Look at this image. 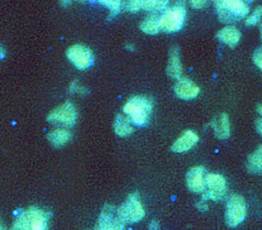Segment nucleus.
I'll return each instance as SVG.
<instances>
[{
    "label": "nucleus",
    "mask_w": 262,
    "mask_h": 230,
    "mask_svg": "<svg viewBox=\"0 0 262 230\" xmlns=\"http://www.w3.org/2000/svg\"><path fill=\"white\" fill-rule=\"evenodd\" d=\"M153 103L145 96L137 95L129 98L124 106V112L134 126L143 127L150 121Z\"/></svg>",
    "instance_id": "f257e3e1"
},
{
    "label": "nucleus",
    "mask_w": 262,
    "mask_h": 230,
    "mask_svg": "<svg viewBox=\"0 0 262 230\" xmlns=\"http://www.w3.org/2000/svg\"><path fill=\"white\" fill-rule=\"evenodd\" d=\"M219 19L223 23H233L247 18L249 7L245 0H214Z\"/></svg>",
    "instance_id": "f03ea898"
},
{
    "label": "nucleus",
    "mask_w": 262,
    "mask_h": 230,
    "mask_svg": "<svg viewBox=\"0 0 262 230\" xmlns=\"http://www.w3.org/2000/svg\"><path fill=\"white\" fill-rule=\"evenodd\" d=\"M186 15L187 9L185 0H178L174 6L167 8L165 12L160 16L162 31L167 33H175L180 31L185 24Z\"/></svg>",
    "instance_id": "7ed1b4c3"
},
{
    "label": "nucleus",
    "mask_w": 262,
    "mask_h": 230,
    "mask_svg": "<svg viewBox=\"0 0 262 230\" xmlns=\"http://www.w3.org/2000/svg\"><path fill=\"white\" fill-rule=\"evenodd\" d=\"M117 213L119 217L124 220L126 224H134L142 220L145 215V211L143 209L140 198H139V194H129L127 200L117 209Z\"/></svg>",
    "instance_id": "20e7f679"
},
{
    "label": "nucleus",
    "mask_w": 262,
    "mask_h": 230,
    "mask_svg": "<svg viewBox=\"0 0 262 230\" xmlns=\"http://www.w3.org/2000/svg\"><path fill=\"white\" fill-rule=\"evenodd\" d=\"M78 111L71 102H66L49 112L47 121L62 128H71L76 125Z\"/></svg>",
    "instance_id": "39448f33"
},
{
    "label": "nucleus",
    "mask_w": 262,
    "mask_h": 230,
    "mask_svg": "<svg viewBox=\"0 0 262 230\" xmlns=\"http://www.w3.org/2000/svg\"><path fill=\"white\" fill-rule=\"evenodd\" d=\"M247 215V206L246 201L243 196L238 194H234L227 201L226 212H225V221L229 227H237L242 224Z\"/></svg>",
    "instance_id": "423d86ee"
},
{
    "label": "nucleus",
    "mask_w": 262,
    "mask_h": 230,
    "mask_svg": "<svg viewBox=\"0 0 262 230\" xmlns=\"http://www.w3.org/2000/svg\"><path fill=\"white\" fill-rule=\"evenodd\" d=\"M227 193V183L222 175L208 174L206 176V190L202 194L203 201H220Z\"/></svg>",
    "instance_id": "0eeeda50"
},
{
    "label": "nucleus",
    "mask_w": 262,
    "mask_h": 230,
    "mask_svg": "<svg viewBox=\"0 0 262 230\" xmlns=\"http://www.w3.org/2000/svg\"><path fill=\"white\" fill-rule=\"evenodd\" d=\"M125 226L126 223L119 217L117 209L106 204L97 219L95 230H125Z\"/></svg>",
    "instance_id": "6e6552de"
},
{
    "label": "nucleus",
    "mask_w": 262,
    "mask_h": 230,
    "mask_svg": "<svg viewBox=\"0 0 262 230\" xmlns=\"http://www.w3.org/2000/svg\"><path fill=\"white\" fill-rule=\"evenodd\" d=\"M67 58L79 70H86L94 62V56L91 49L80 44L73 45L67 49Z\"/></svg>",
    "instance_id": "1a4fd4ad"
},
{
    "label": "nucleus",
    "mask_w": 262,
    "mask_h": 230,
    "mask_svg": "<svg viewBox=\"0 0 262 230\" xmlns=\"http://www.w3.org/2000/svg\"><path fill=\"white\" fill-rule=\"evenodd\" d=\"M30 221V228L31 230H48L49 229V218L51 214L46 211L36 208L31 206L26 210Z\"/></svg>",
    "instance_id": "9d476101"
},
{
    "label": "nucleus",
    "mask_w": 262,
    "mask_h": 230,
    "mask_svg": "<svg viewBox=\"0 0 262 230\" xmlns=\"http://www.w3.org/2000/svg\"><path fill=\"white\" fill-rule=\"evenodd\" d=\"M206 169L202 166L191 168L187 174V186L194 193H203L206 190Z\"/></svg>",
    "instance_id": "9b49d317"
},
{
    "label": "nucleus",
    "mask_w": 262,
    "mask_h": 230,
    "mask_svg": "<svg viewBox=\"0 0 262 230\" xmlns=\"http://www.w3.org/2000/svg\"><path fill=\"white\" fill-rule=\"evenodd\" d=\"M174 91L180 100L190 101L199 95L200 88L191 80L182 78L177 81V83L174 86Z\"/></svg>",
    "instance_id": "f8f14e48"
},
{
    "label": "nucleus",
    "mask_w": 262,
    "mask_h": 230,
    "mask_svg": "<svg viewBox=\"0 0 262 230\" xmlns=\"http://www.w3.org/2000/svg\"><path fill=\"white\" fill-rule=\"evenodd\" d=\"M199 142V136L192 130H186L180 135L174 144L171 145V151L175 153H185L191 150L192 147Z\"/></svg>",
    "instance_id": "ddd939ff"
},
{
    "label": "nucleus",
    "mask_w": 262,
    "mask_h": 230,
    "mask_svg": "<svg viewBox=\"0 0 262 230\" xmlns=\"http://www.w3.org/2000/svg\"><path fill=\"white\" fill-rule=\"evenodd\" d=\"M166 72L168 77L171 79H175V80L182 79L183 64H182V61H180V55L177 47H173L170 49Z\"/></svg>",
    "instance_id": "4468645a"
},
{
    "label": "nucleus",
    "mask_w": 262,
    "mask_h": 230,
    "mask_svg": "<svg viewBox=\"0 0 262 230\" xmlns=\"http://www.w3.org/2000/svg\"><path fill=\"white\" fill-rule=\"evenodd\" d=\"M214 134L219 140H226L231 135V123L227 113H221L219 117L211 122Z\"/></svg>",
    "instance_id": "2eb2a0df"
},
{
    "label": "nucleus",
    "mask_w": 262,
    "mask_h": 230,
    "mask_svg": "<svg viewBox=\"0 0 262 230\" xmlns=\"http://www.w3.org/2000/svg\"><path fill=\"white\" fill-rule=\"evenodd\" d=\"M216 37L221 40V42L226 44L231 48L236 47L238 45L242 34L239 30L235 27H225L222 30H220L216 34Z\"/></svg>",
    "instance_id": "dca6fc26"
},
{
    "label": "nucleus",
    "mask_w": 262,
    "mask_h": 230,
    "mask_svg": "<svg viewBox=\"0 0 262 230\" xmlns=\"http://www.w3.org/2000/svg\"><path fill=\"white\" fill-rule=\"evenodd\" d=\"M114 130H115V133H116L118 136L126 137L134 133L135 128H134L133 122L128 119L126 114L125 116L124 114H118L114 122Z\"/></svg>",
    "instance_id": "f3484780"
},
{
    "label": "nucleus",
    "mask_w": 262,
    "mask_h": 230,
    "mask_svg": "<svg viewBox=\"0 0 262 230\" xmlns=\"http://www.w3.org/2000/svg\"><path fill=\"white\" fill-rule=\"evenodd\" d=\"M47 139H48V141L51 142L54 146L61 147L70 141L71 133L67 128L59 127V128H56L53 131H51V132H49L47 135Z\"/></svg>",
    "instance_id": "a211bd4d"
},
{
    "label": "nucleus",
    "mask_w": 262,
    "mask_h": 230,
    "mask_svg": "<svg viewBox=\"0 0 262 230\" xmlns=\"http://www.w3.org/2000/svg\"><path fill=\"white\" fill-rule=\"evenodd\" d=\"M247 169L251 174H262V145L248 156Z\"/></svg>",
    "instance_id": "6ab92c4d"
},
{
    "label": "nucleus",
    "mask_w": 262,
    "mask_h": 230,
    "mask_svg": "<svg viewBox=\"0 0 262 230\" xmlns=\"http://www.w3.org/2000/svg\"><path fill=\"white\" fill-rule=\"evenodd\" d=\"M140 29L143 33H145V34H149V35L158 34V33L162 30L161 24H160V18L155 14L149 15L141 22Z\"/></svg>",
    "instance_id": "aec40b11"
},
{
    "label": "nucleus",
    "mask_w": 262,
    "mask_h": 230,
    "mask_svg": "<svg viewBox=\"0 0 262 230\" xmlns=\"http://www.w3.org/2000/svg\"><path fill=\"white\" fill-rule=\"evenodd\" d=\"M169 0H141V9L150 12L165 10Z\"/></svg>",
    "instance_id": "412c9836"
},
{
    "label": "nucleus",
    "mask_w": 262,
    "mask_h": 230,
    "mask_svg": "<svg viewBox=\"0 0 262 230\" xmlns=\"http://www.w3.org/2000/svg\"><path fill=\"white\" fill-rule=\"evenodd\" d=\"M103 6H106L110 9V16L117 15L122 7V0H97Z\"/></svg>",
    "instance_id": "4be33fe9"
},
{
    "label": "nucleus",
    "mask_w": 262,
    "mask_h": 230,
    "mask_svg": "<svg viewBox=\"0 0 262 230\" xmlns=\"http://www.w3.org/2000/svg\"><path fill=\"white\" fill-rule=\"evenodd\" d=\"M261 19H262V6H259L256 8L255 11L246 18L245 23L247 27H255L260 22Z\"/></svg>",
    "instance_id": "5701e85b"
},
{
    "label": "nucleus",
    "mask_w": 262,
    "mask_h": 230,
    "mask_svg": "<svg viewBox=\"0 0 262 230\" xmlns=\"http://www.w3.org/2000/svg\"><path fill=\"white\" fill-rule=\"evenodd\" d=\"M69 91L72 94H78V95H86L88 94V88L83 85H81L78 81H73L72 83L69 85Z\"/></svg>",
    "instance_id": "b1692460"
},
{
    "label": "nucleus",
    "mask_w": 262,
    "mask_h": 230,
    "mask_svg": "<svg viewBox=\"0 0 262 230\" xmlns=\"http://www.w3.org/2000/svg\"><path fill=\"white\" fill-rule=\"evenodd\" d=\"M126 8L130 12H137L141 9V0H127Z\"/></svg>",
    "instance_id": "393cba45"
},
{
    "label": "nucleus",
    "mask_w": 262,
    "mask_h": 230,
    "mask_svg": "<svg viewBox=\"0 0 262 230\" xmlns=\"http://www.w3.org/2000/svg\"><path fill=\"white\" fill-rule=\"evenodd\" d=\"M252 59H253V62H255L257 67L262 71V46H260L259 48L256 49L255 53H253Z\"/></svg>",
    "instance_id": "a878e982"
},
{
    "label": "nucleus",
    "mask_w": 262,
    "mask_h": 230,
    "mask_svg": "<svg viewBox=\"0 0 262 230\" xmlns=\"http://www.w3.org/2000/svg\"><path fill=\"white\" fill-rule=\"evenodd\" d=\"M209 0H189L190 6L194 9H201L204 6L208 4Z\"/></svg>",
    "instance_id": "bb28decb"
},
{
    "label": "nucleus",
    "mask_w": 262,
    "mask_h": 230,
    "mask_svg": "<svg viewBox=\"0 0 262 230\" xmlns=\"http://www.w3.org/2000/svg\"><path fill=\"white\" fill-rule=\"evenodd\" d=\"M196 208H198V210L201 212H206L209 209V206L207 205V201H203V200H201L198 204H196Z\"/></svg>",
    "instance_id": "cd10ccee"
},
{
    "label": "nucleus",
    "mask_w": 262,
    "mask_h": 230,
    "mask_svg": "<svg viewBox=\"0 0 262 230\" xmlns=\"http://www.w3.org/2000/svg\"><path fill=\"white\" fill-rule=\"evenodd\" d=\"M161 226H160V223L157 220H152L151 223L149 224V229L150 230H160Z\"/></svg>",
    "instance_id": "c85d7f7f"
},
{
    "label": "nucleus",
    "mask_w": 262,
    "mask_h": 230,
    "mask_svg": "<svg viewBox=\"0 0 262 230\" xmlns=\"http://www.w3.org/2000/svg\"><path fill=\"white\" fill-rule=\"evenodd\" d=\"M256 129H257L258 132L262 135V118L257 119V121H256Z\"/></svg>",
    "instance_id": "c756f323"
},
{
    "label": "nucleus",
    "mask_w": 262,
    "mask_h": 230,
    "mask_svg": "<svg viewBox=\"0 0 262 230\" xmlns=\"http://www.w3.org/2000/svg\"><path fill=\"white\" fill-rule=\"evenodd\" d=\"M71 2H72V0H59L60 5H61V6H63V7H67V6H69V5L71 4Z\"/></svg>",
    "instance_id": "7c9ffc66"
},
{
    "label": "nucleus",
    "mask_w": 262,
    "mask_h": 230,
    "mask_svg": "<svg viewBox=\"0 0 262 230\" xmlns=\"http://www.w3.org/2000/svg\"><path fill=\"white\" fill-rule=\"evenodd\" d=\"M257 111L259 112V114L262 117V104H259V105L257 106Z\"/></svg>",
    "instance_id": "2f4dec72"
},
{
    "label": "nucleus",
    "mask_w": 262,
    "mask_h": 230,
    "mask_svg": "<svg viewBox=\"0 0 262 230\" xmlns=\"http://www.w3.org/2000/svg\"><path fill=\"white\" fill-rule=\"evenodd\" d=\"M0 55H2V59L5 58V48L4 46H2V52H0Z\"/></svg>",
    "instance_id": "473e14b6"
},
{
    "label": "nucleus",
    "mask_w": 262,
    "mask_h": 230,
    "mask_svg": "<svg viewBox=\"0 0 262 230\" xmlns=\"http://www.w3.org/2000/svg\"><path fill=\"white\" fill-rule=\"evenodd\" d=\"M0 230H10V229H7V228L5 227V225L2 224V229H0Z\"/></svg>",
    "instance_id": "72a5a7b5"
},
{
    "label": "nucleus",
    "mask_w": 262,
    "mask_h": 230,
    "mask_svg": "<svg viewBox=\"0 0 262 230\" xmlns=\"http://www.w3.org/2000/svg\"><path fill=\"white\" fill-rule=\"evenodd\" d=\"M260 31H261V37H262V26H261V29H260Z\"/></svg>",
    "instance_id": "f704fd0d"
},
{
    "label": "nucleus",
    "mask_w": 262,
    "mask_h": 230,
    "mask_svg": "<svg viewBox=\"0 0 262 230\" xmlns=\"http://www.w3.org/2000/svg\"><path fill=\"white\" fill-rule=\"evenodd\" d=\"M248 2H251V0H248Z\"/></svg>",
    "instance_id": "c9c22d12"
}]
</instances>
